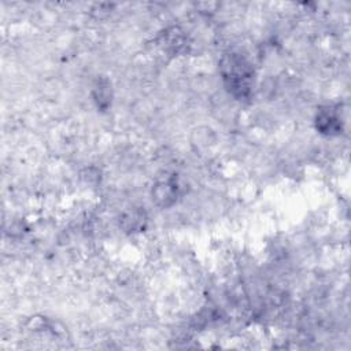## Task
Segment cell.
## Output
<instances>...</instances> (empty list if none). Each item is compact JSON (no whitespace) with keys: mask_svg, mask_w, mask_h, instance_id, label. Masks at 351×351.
I'll return each instance as SVG.
<instances>
[{"mask_svg":"<svg viewBox=\"0 0 351 351\" xmlns=\"http://www.w3.org/2000/svg\"><path fill=\"white\" fill-rule=\"evenodd\" d=\"M222 74L226 85L233 90L234 95L244 96L250 92L251 70L250 64L237 55H230L222 62Z\"/></svg>","mask_w":351,"mask_h":351,"instance_id":"cell-1","label":"cell"},{"mask_svg":"<svg viewBox=\"0 0 351 351\" xmlns=\"http://www.w3.org/2000/svg\"><path fill=\"white\" fill-rule=\"evenodd\" d=\"M177 192H178V186L176 182L173 181H166V182H159L154 191H152V196L155 199V202L159 206L167 207L170 204H173L177 199Z\"/></svg>","mask_w":351,"mask_h":351,"instance_id":"cell-2","label":"cell"}]
</instances>
